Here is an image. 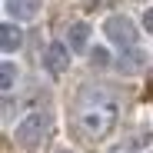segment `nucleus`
Masks as SVG:
<instances>
[{
  "instance_id": "10",
  "label": "nucleus",
  "mask_w": 153,
  "mask_h": 153,
  "mask_svg": "<svg viewBox=\"0 0 153 153\" xmlns=\"http://www.w3.org/2000/svg\"><path fill=\"white\" fill-rule=\"evenodd\" d=\"M143 27H146V30H150V33H153V7H150V10H146V13H143Z\"/></svg>"
},
{
  "instance_id": "6",
  "label": "nucleus",
  "mask_w": 153,
  "mask_h": 153,
  "mask_svg": "<svg viewBox=\"0 0 153 153\" xmlns=\"http://www.w3.org/2000/svg\"><path fill=\"white\" fill-rule=\"evenodd\" d=\"M7 13L17 20H33L40 13V0H7Z\"/></svg>"
},
{
  "instance_id": "12",
  "label": "nucleus",
  "mask_w": 153,
  "mask_h": 153,
  "mask_svg": "<svg viewBox=\"0 0 153 153\" xmlns=\"http://www.w3.org/2000/svg\"><path fill=\"white\" fill-rule=\"evenodd\" d=\"M150 153H153V150H150Z\"/></svg>"
},
{
  "instance_id": "7",
  "label": "nucleus",
  "mask_w": 153,
  "mask_h": 153,
  "mask_svg": "<svg viewBox=\"0 0 153 153\" xmlns=\"http://www.w3.org/2000/svg\"><path fill=\"white\" fill-rule=\"evenodd\" d=\"M20 43H23L20 27L17 23H4V27H0V50H4V53H13V50H20Z\"/></svg>"
},
{
  "instance_id": "11",
  "label": "nucleus",
  "mask_w": 153,
  "mask_h": 153,
  "mask_svg": "<svg viewBox=\"0 0 153 153\" xmlns=\"http://www.w3.org/2000/svg\"><path fill=\"white\" fill-rule=\"evenodd\" d=\"M60 153H73V150H60Z\"/></svg>"
},
{
  "instance_id": "8",
  "label": "nucleus",
  "mask_w": 153,
  "mask_h": 153,
  "mask_svg": "<svg viewBox=\"0 0 153 153\" xmlns=\"http://www.w3.org/2000/svg\"><path fill=\"white\" fill-rule=\"evenodd\" d=\"M13 80H17V67L10 60H4V63H0V87H4V93L13 90Z\"/></svg>"
},
{
  "instance_id": "4",
  "label": "nucleus",
  "mask_w": 153,
  "mask_h": 153,
  "mask_svg": "<svg viewBox=\"0 0 153 153\" xmlns=\"http://www.w3.org/2000/svg\"><path fill=\"white\" fill-rule=\"evenodd\" d=\"M67 67H70V47L67 43H50L43 50V70L53 73V76H60Z\"/></svg>"
},
{
  "instance_id": "5",
  "label": "nucleus",
  "mask_w": 153,
  "mask_h": 153,
  "mask_svg": "<svg viewBox=\"0 0 153 153\" xmlns=\"http://www.w3.org/2000/svg\"><path fill=\"white\" fill-rule=\"evenodd\" d=\"M87 43H90V23H83V20L70 23L67 27V47L73 53H80V50H87Z\"/></svg>"
},
{
  "instance_id": "1",
  "label": "nucleus",
  "mask_w": 153,
  "mask_h": 153,
  "mask_svg": "<svg viewBox=\"0 0 153 153\" xmlns=\"http://www.w3.org/2000/svg\"><path fill=\"white\" fill-rule=\"evenodd\" d=\"M117 123V107L110 103V100H90V103L80 107V126L87 137H107L113 130Z\"/></svg>"
},
{
  "instance_id": "3",
  "label": "nucleus",
  "mask_w": 153,
  "mask_h": 153,
  "mask_svg": "<svg viewBox=\"0 0 153 153\" xmlns=\"http://www.w3.org/2000/svg\"><path fill=\"white\" fill-rule=\"evenodd\" d=\"M103 33H107L110 43L120 47V50H133V47H137V27H133V20H130V17H123V13L107 17Z\"/></svg>"
},
{
  "instance_id": "9",
  "label": "nucleus",
  "mask_w": 153,
  "mask_h": 153,
  "mask_svg": "<svg viewBox=\"0 0 153 153\" xmlns=\"http://www.w3.org/2000/svg\"><path fill=\"white\" fill-rule=\"evenodd\" d=\"M90 60H93V67H107V63H110V53H107L103 47H97L93 53H90Z\"/></svg>"
},
{
  "instance_id": "2",
  "label": "nucleus",
  "mask_w": 153,
  "mask_h": 153,
  "mask_svg": "<svg viewBox=\"0 0 153 153\" xmlns=\"http://www.w3.org/2000/svg\"><path fill=\"white\" fill-rule=\"evenodd\" d=\"M47 133H50V113H43V110H33V113H27V117H23V120L17 123L13 140H17V146H20V150L37 153V150L43 146Z\"/></svg>"
}]
</instances>
